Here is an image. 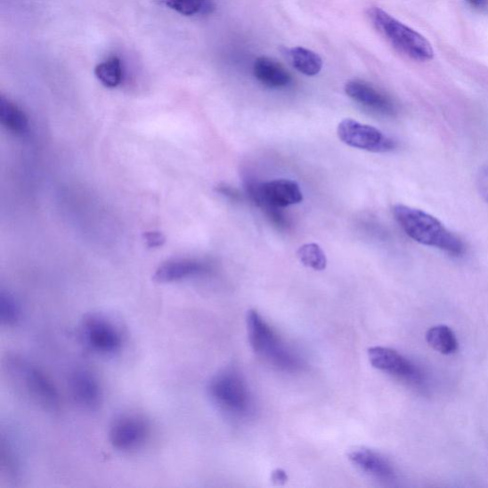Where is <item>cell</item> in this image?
Returning a JSON list of instances; mask_svg holds the SVG:
<instances>
[{
    "label": "cell",
    "instance_id": "6da1fadb",
    "mask_svg": "<svg viewBox=\"0 0 488 488\" xmlns=\"http://www.w3.org/2000/svg\"><path fill=\"white\" fill-rule=\"evenodd\" d=\"M4 370L12 387L27 401L45 411H59L61 399L57 387L32 362L9 354L4 360Z\"/></svg>",
    "mask_w": 488,
    "mask_h": 488
},
{
    "label": "cell",
    "instance_id": "7a4b0ae2",
    "mask_svg": "<svg viewBox=\"0 0 488 488\" xmlns=\"http://www.w3.org/2000/svg\"><path fill=\"white\" fill-rule=\"evenodd\" d=\"M393 215L404 233L423 246L437 248L452 256L465 254V244L435 216L425 211L398 205Z\"/></svg>",
    "mask_w": 488,
    "mask_h": 488
},
{
    "label": "cell",
    "instance_id": "3957f363",
    "mask_svg": "<svg viewBox=\"0 0 488 488\" xmlns=\"http://www.w3.org/2000/svg\"><path fill=\"white\" fill-rule=\"evenodd\" d=\"M248 340L255 354L274 369L288 373L302 370L304 362L284 343L277 332L251 309L247 315Z\"/></svg>",
    "mask_w": 488,
    "mask_h": 488
},
{
    "label": "cell",
    "instance_id": "277c9868",
    "mask_svg": "<svg viewBox=\"0 0 488 488\" xmlns=\"http://www.w3.org/2000/svg\"><path fill=\"white\" fill-rule=\"evenodd\" d=\"M208 396L216 408L227 417L248 419L255 412V403L243 376L232 368L216 374L207 386Z\"/></svg>",
    "mask_w": 488,
    "mask_h": 488
},
{
    "label": "cell",
    "instance_id": "5b68a950",
    "mask_svg": "<svg viewBox=\"0 0 488 488\" xmlns=\"http://www.w3.org/2000/svg\"><path fill=\"white\" fill-rule=\"evenodd\" d=\"M368 15L376 30L403 55L422 62L433 59L432 45L424 36L391 17L381 8L372 7Z\"/></svg>",
    "mask_w": 488,
    "mask_h": 488
},
{
    "label": "cell",
    "instance_id": "8992f818",
    "mask_svg": "<svg viewBox=\"0 0 488 488\" xmlns=\"http://www.w3.org/2000/svg\"><path fill=\"white\" fill-rule=\"evenodd\" d=\"M79 329L85 346L99 355L114 356L124 346V335L118 323L103 313L85 315Z\"/></svg>",
    "mask_w": 488,
    "mask_h": 488
},
{
    "label": "cell",
    "instance_id": "52a82bcc",
    "mask_svg": "<svg viewBox=\"0 0 488 488\" xmlns=\"http://www.w3.org/2000/svg\"><path fill=\"white\" fill-rule=\"evenodd\" d=\"M246 189L251 200L266 215L276 208L299 205L304 199L300 185L291 180L281 179L260 183L248 179Z\"/></svg>",
    "mask_w": 488,
    "mask_h": 488
},
{
    "label": "cell",
    "instance_id": "ba28073f",
    "mask_svg": "<svg viewBox=\"0 0 488 488\" xmlns=\"http://www.w3.org/2000/svg\"><path fill=\"white\" fill-rule=\"evenodd\" d=\"M338 137L345 144L373 153H387L394 150L395 141L375 127L360 124L352 118L344 119L338 126Z\"/></svg>",
    "mask_w": 488,
    "mask_h": 488
},
{
    "label": "cell",
    "instance_id": "9c48e42d",
    "mask_svg": "<svg viewBox=\"0 0 488 488\" xmlns=\"http://www.w3.org/2000/svg\"><path fill=\"white\" fill-rule=\"evenodd\" d=\"M150 436V425L139 414L128 413L117 417L110 429V441L121 452L138 451Z\"/></svg>",
    "mask_w": 488,
    "mask_h": 488
},
{
    "label": "cell",
    "instance_id": "30bf717a",
    "mask_svg": "<svg viewBox=\"0 0 488 488\" xmlns=\"http://www.w3.org/2000/svg\"><path fill=\"white\" fill-rule=\"evenodd\" d=\"M370 362L374 369L411 383L421 381V373L416 365L394 349L373 346L368 351Z\"/></svg>",
    "mask_w": 488,
    "mask_h": 488
},
{
    "label": "cell",
    "instance_id": "8fae6325",
    "mask_svg": "<svg viewBox=\"0 0 488 488\" xmlns=\"http://www.w3.org/2000/svg\"><path fill=\"white\" fill-rule=\"evenodd\" d=\"M74 402L86 411H97L102 403V388L98 378L87 369L75 370L69 378Z\"/></svg>",
    "mask_w": 488,
    "mask_h": 488
},
{
    "label": "cell",
    "instance_id": "7c38bea8",
    "mask_svg": "<svg viewBox=\"0 0 488 488\" xmlns=\"http://www.w3.org/2000/svg\"><path fill=\"white\" fill-rule=\"evenodd\" d=\"M350 463L361 472L378 481L390 482L396 478L394 468L381 454L359 447L348 454Z\"/></svg>",
    "mask_w": 488,
    "mask_h": 488
},
{
    "label": "cell",
    "instance_id": "4fadbf2b",
    "mask_svg": "<svg viewBox=\"0 0 488 488\" xmlns=\"http://www.w3.org/2000/svg\"><path fill=\"white\" fill-rule=\"evenodd\" d=\"M347 96L356 102L385 115L395 113V105L390 98L369 84L361 80H351L346 85Z\"/></svg>",
    "mask_w": 488,
    "mask_h": 488
},
{
    "label": "cell",
    "instance_id": "5bb4252c",
    "mask_svg": "<svg viewBox=\"0 0 488 488\" xmlns=\"http://www.w3.org/2000/svg\"><path fill=\"white\" fill-rule=\"evenodd\" d=\"M209 271L210 266L207 264L198 260H173L159 265L153 280L158 283H171L206 274Z\"/></svg>",
    "mask_w": 488,
    "mask_h": 488
},
{
    "label": "cell",
    "instance_id": "9a60e30c",
    "mask_svg": "<svg viewBox=\"0 0 488 488\" xmlns=\"http://www.w3.org/2000/svg\"><path fill=\"white\" fill-rule=\"evenodd\" d=\"M253 72L255 77L269 88L286 87L292 80L290 74L281 63L266 57L256 60Z\"/></svg>",
    "mask_w": 488,
    "mask_h": 488
},
{
    "label": "cell",
    "instance_id": "2e32d148",
    "mask_svg": "<svg viewBox=\"0 0 488 488\" xmlns=\"http://www.w3.org/2000/svg\"><path fill=\"white\" fill-rule=\"evenodd\" d=\"M0 121L12 134H24L28 131V118L17 104L4 96L0 98Z\"/></svg>",
    "mask_w": 488,
    "mask_h": 488
},
{
    "label": "cell",
    "instance_id": "e0dca14e",
    "mask_svg": "<svg viewBox=\"0 0 488 488\" xmlns=\"http://www.w3.org/2000/svg\"><path fill=\"white\" fill-rule=\"evenodd\" d=\"M0 472L9 481H18L21 474V460L17 447L4 434L0 444Z\"/></svg>",
    "mask_w": 488,
    "mask_h": 488
},
{
    "label": "cell",
    "instance_id": "ac0fdd59",
    "mask_svg": "<svg viewBox=\"0 0 488 488\" xmlns=\"http://www.w3.org/2000/svg\"><path fill=\"white\" fill-rule=\"evenodd\" d=\"M427 344L443 355H451L458 350L459 345L454 332L446 325L431 328L426 335Z\"/></svg>",
    "mask_w": 488,
    "mask_h": 488
},
{
    "label": "cell",
    "instance_id": "d6986e66",
    "mask_svg": "<svg viewBox=\"0 0 488 488\" xmlns=\"http://www.w3.org/2000/svg\"><path fill=\"white\" fill-rule=\"evenodd\" d=\"M289 57L296 69L308 77L317 76L322 68V60L313 51L295 47L290 50Z\"/></svg>",
    "mask_w": 488,
    "mask_h": 488
},
{
    "label": "cell",
    "instance_id": "ffe728a7",
    "mask_svg": "<svg viewBox=\"0 0 488 488\" xmlns=\"http://www.w3.org/2000/svg\"><path fill=\"white\" fill-rule=\"evenodd\" d=\"M162 4L183 16H206L216 8V0H159Z\"/></svg>",
    "mask_w": 488,
    "mask_h": 488
},
{
    "label": "cell",
    "instance_id": "44dd1931",
    "mask_svg": "<svg viewBox=\"0 0 488 488\" xmlns=\"http://www.w3.org/2000/svg\"><path fill=\"white\" fill-rule=\"evenodd\" d=\"M94 75L105 87L116 88L124 79V67L118 58L112 57L100 63L94 69Z\"/></svg>",
    "mask_w": 488,
    "mask_h": 488
},
{
    "label": "cell",
    "instance_id": "7402d4cb",
    "mask_svg": "<svg viewBox=\"0 0 488 488\" xmlns=\"http://www.w3.org/2000/svg\"><path fill=\"white\" fill-rule=\"evenodd\" d=\"M22 309L17 297L6 290L0 292V322L3 327L13 328L20 321Z\"/></svg>",
    "mask_w": 488,
    "mask_h": 488
},
{
    "label": "cell",
    "instance_id": "603a6c76",
    "mask_svg": "<svg viewBox=\"0 0 488 488\" xmlns=\"http://www.w3.org/2000/svg\"><path fill=\"white\" fill-rule=\"evenodd\" d=\"M301 263L311 269L322 271L328 266L327 256L317 243H306L297 252Z\"/></svg>",
    "mask_w": 488,
    "mask_h": 488
},
{
    "label": "cell",
    "instance_id": "cb8c5ba5",
    "mask_svg": "<svg viewBox=\"0 0 488 488\" xmlns=\"http://www.w3.org/2000/svg\"><path fill=\"white\" fill-rule=\"evenodd\" d=\"M476 184L480 196L488 202V167L478 172Z\"/></svg>",
    "mask_w": 488,
    "mask_h": 488
},
{
    "label": "cell",
    "instance_id": "d4e9b609",
    "mask_svg": "<svg viewBox=\"0 0 488 488\" xmlns=\"http://www.w3.org/2000/svg\"><path fill=\"white\" fill-rule=\"evenodd\" d=\"M143 239L149 248H161L166 242L164 234L158 232H146L143 235Z\"/></svg>",
    "mask_w": 488,
    "mask_h": 488
},
{
    "label": "cell",
    "instance_id": "484cf974",
    "mask_svg": "<svg viewBox=\"0 0 488 488\" xmlns=\"http://www.w3.org/2000/svg\"><path fill=\"white\" fill-rule=\"evenodd\" d=\"M216 192L230 199L235 201L240 199V194L239 193L238 190L232 186H228L227 184H220L219 186H216Z\"/></svg>",
    "mask_w": 488,
    "mask_h": 488
},
{
    "label": "cell",
    "instance_id": "4316f807",
    "mask_svg": "<svg viewBox=\"0 0 488 488\" xmlns=\"http://www.w3.org/2000/svg\"><path fill=\"white\" fill-rule=\"evenodd\" d=\"M273 480H274V481H278L279 483H280L281 481L286 482V481H287L286 473H284V472L281 471V470H277V472L274 473Z\"/></svg>",
    "mask_w": 488,
    "mask_h": 488
},
{
    "label": "cell",
    "instance_id": "83f0119b",
    "mask_svg": "<svg viewBox=\"0 0 488 488\" xmlns=\"http://www.w3.org/2000/svg\"><path fill=\"white\" fill-rule=\"evenodd\" d=\"M470 2L476 6H482L486 3V0H470Z\"/></svg>",
    "mask_w": 488,
    "mask_h": 488
}]
</instances>
